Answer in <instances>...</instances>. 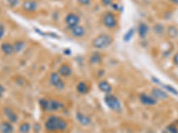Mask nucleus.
Masks as SVG:
<instances>
[{
	"mask_svg": "<svg viewBox=\"0 0 178 133\" xmlns=\"http://www.w3.org/2000/svg\"><path fill=\"white\" fill-rule=\"evenodd\" d=\"M4 35H5V28L2 24L0 23V39L4 37Z\"/></svg>",
	"mask_w": 178,
	"mask_h": 133,
	"instance_id": "c756f323",
	"label": "nucleus"
},
{
	"mask_svg": "<svg viewBox=\"0 0 178 133\" xmlns=\"http://www.w3.org/2000/svg\"><path fill=\"white\" fill-rule=\"evenodd\" d=\"M89 61H90V62L92 63V64H98V63L101 62V55L99 54L98 53H94L93 54L91 55Z\"/></svg>",
	"mask_w": 178,
	"mask_h": 133,
	"instance_id": "4be33fe9",
	"label": "nucleus"
},
{
	"mask_svg": "<svg viewBox=\"0 0 178 133\" xmlns=\"http://www.w3.org/2000/svg\"><path fill=\"white\" fill-rule=\"evenodd\" d=\"M39 104L42 109L45 111H49V112L58 111L63 108V104L62 102L53 99H42L40 100Z\"/></svg>",
	"mask_w": 178,
	"mask_h": 133,
	"instance_id": "f03ea898",
	"label": "nucleus"
},
{
	"mask_svg": "<svg viewBox=\"0 0 178 133\" xmlns=\"http://www.w3.org/2000/svg\"><path fill=\"white\" fill-rule=\"evenodd\" d=\"M138 35L141 38L144 39L147 36L148 32H149V27L146 23L144 22H141V23L138 25Z\"/></svg>",
	"mask_w": 178,
	"mask_h": 133,
	"instance_id": "2eb2a0df",
	"label": "nucleus"
},
{
	"mask_svg": "<svg viewBox=\"0 0 178 133\" xmlns=\"http://www.w3.org/2000/svg\"><path fill=\"white\" fill-rule=\"evenodd\" d=\"M151 96L156 100H166L168 98V95L161 89H159V88H153L151 90Z\"/></svg>",
	"mask_w": 178,
	"mask_h": 133,
	"instance_id": "9d476101",
	"label": "nucleus"
},
{
	"mask_svg": "<svg viewBox=\"0 0 178 133\" xmlns=\"http://www.w3.org/2000/svg\"><path fill=\"white\" fill-rule=\"evenodd\" d=\"M173 61H174V63L176 64V65H177L178 66V53L176 54L174 56V59H173Z\"/></svg>",
	"mask_w": 178,
	"mask_h": 133,
	"instance_id": "2f4dec72",
	"label": "nucleus"
},
{
	"mask_svg": "<svg viewBox=\"0 0 178 133\" xmlns=\"http://www.w3.org/2000/svg\"><path fill=\"white\" fill-rule=\"evenodd\" d=\"M50 84L52 86H54L55 89L57 90H62L64 86H65V84L64 82L62 81L60 75L58 73H52L51 76H50Z\"/></svg>",
	"mask_w": 178,
	"mask_h": 133,
	"instance_id": "39448f33",
	"label": "nucleus"
},
{
	"mask_svg": "<svg viewBox=\"0 0 178 133\" xmlns=\"http://www.w3.org/2000/svg\"><path fill=\"white\" fill-rule=\"evenodd\" d=\"M4 114L6 115V116L7 117L9 123H14L18 121V116L14 113V111L13 109H11L10 108H4Z\"/></svg>",
	"mask_w": 178,
	"mask_h": 133,
	"instance_id": "9b49d317",
	"label": "nucleus"
},
{
	"mask_svg": "<svg viewBox=\"0 0 178 133\" xmlns=\"http://www.w3.org/2000/svg\"><path fill=\"white\" fill-rule=\"evenodd\" d=\"M77 90L79 93L85 94L88 92L89 88H88V85L85 84V82H80V83H78V84H77Z\"/></svg>",
	"mask_w": 178,
	"mask_h": 133,
	"instance_id": "6ab92c4d",
	"label": "nucleus"
},
{
	"mask_svg": "<svg viewBox=\"0 0 178 133\" xmlns=\"http://www.w3.org/2000/svg\"><path fill=\"white\" fill-rule=\"evenodd\" d=\"M101 3L104 6H110L112 4V0H101Z\"/></svg>",
	"mask_w": 178,
	"mask_h": 133,
	"instance_id": "7c9ffc66",
	"label": "nucleus"
},
{
	"mask_svg": "<svg viewBox=\"0 0 178 133\" xmlns=\"http://www.w3.org/2000/svg\"><path fill=\"white\" fill-rule=\"evenodd\" d=\"M102 22H103V25L108 29H114L117 26L116 17L111 13H107L106 14H104Z\"/></svg>",
	"mask_w": 178,
	"mask_h": 133,
	"instance_id": "423d86ee",
	"label": "nucleus"
},
{
	"mask_svg": "<svg viewBox=\"0 0 178 133\" xmlns=\"http://www.w3.org/2000/svg\"><path fill=\"white\" fill-rule=\"evenodd\" d=\"M5 92V88L2 86L1 84H0V97H1V95L3 94V92Z\"/></svg>",
	"mask_w": 178,
	"mask_h": 133,
	"instance_id": "473e14b6",
	"label": "nucleus"
},
{
	"mask_svg": "<svg viewBox=\"0 0 178 133\" xmlns=\"http://www.w3.org/2000/svg\"><path fill=\"white\" fill-rule=\"evenodd\" d=\"M104 101L106 103V105L108 106L109 108H110L113 111H116V112H120L122 109V107H121V103L119 102L118 99L117 98L116 96L112 95V94H109L106 95L105 98H104Z\"/></svg>",
	"mask_w": 178,
	"mask_h": 133,
	"instance_id": "20e7f679",
	"label": "nucleus"
},
{
	"mask_svg": "<svg viewBox=\"0 0 178 133\" xmlns=\"http://www.w3.org/2000/svg\"><path fill=\"white\" fill-rule=\"evenodd\" d=\"M134 32H135V29L132 28V29H130L124 35V41L125 42H128V41H130V39L132 38V37H133V35H134Z\"/></svg>",
	"mask_w": 178,
	"mask_h": 133,
	"instance_id": "b1692460",
	"label": "nucleus"
},
{
	"mask_svg": "<svg viewBox=\"0 0 178 133\" xmlns=\"http://www.w3.org/2000/svg\"><path fill=\"white\" fill-rule=\"evenodd\" d=\"M163 87L166 89V90H168L169 92H171V93L175 94V95H177L178 96V92L175 89V88H173L172 86H170V85H163Z\"/></svg>",
	"mask_w": 178,
	"mask_h": 133,
	"instance_id": "bb28decb",
	"label": "nucleus"
},
{
	"mask_svg": "<svg viewBox=\"0 0 178 133\" xmlns=\"http://www.w3.org/2000/svg\"><path fill=\"white\" fill-rule=\"evenodd\" d=\"M163 133H178V131L176 126L169 125L163 131Z\"/></svg>",
	"mask_w": 178,
	"mask_h": 133,
	"instance_id": "393cba45",
	"label": "nucleus"
},
{
	"mask_svg": "<svg viewBox=\"0 0 178 133\" xmlns=\"http://www.w3.org/2000/svg\"><path fill=\"white\" fill-rule=\"evenodd\" d=\"M139 100L142 104L145 106H153L156 105L157 100L151 95H149L147 93H142L139 95Z\"/></svg>",
	"mask_w": 178,
	"mask_h": 133,
	"instance_id": "6e6552de",
	"label": "nucleus"
},
{
	"mask_svg": "<svg viewBox=\"0 0 178 133\" xmlns=\"http://www.w3.org/2000/svg\"><path fill=\"white\" fill-rule=\"evenodd\" d=\"M168 35L170 38H176L178 37V29L175 26H170L168 29Z\"/></svg>",
	"mask_w": 178,
	"mask_h": 133,
	"instance_id": "aec40b11",
	"label": "nucleus"
},
{
	"mask_svg": "<svg viewBox=\"0 0 178 133\" xmlns=\"http://www.w3.org/2000/svg\"><path fill=\"white\" fill-rule=\"evenodd\" d=\"M173 3H175V4H177L178 5V0H171Z\"/></svg>",
	"mask_w": 178,
	"mask_h": 133,
	"instance_id": "72a5a7b5",
	"label": "nucleus"
},
{
	"mask_svg": "<svg viewBox=\"0 0 178 133\" xmlns=\"http://www.w3.org/2000/svg\"><path fill=\"white\" fill-rule=\"evenodd\" d=\"M76 117H77V120L78 121V123L84 126L89 125V124L91 123V122H92V121H91V118L89 117V116H87V115H84V114L81 113V112H77Z\"/></svg>",
	"mask_w": 178,
	"mask_h": 133,
	"instance_id": "f8f14e48",
	"label": "nucleus"
},
{
	"mask_svg": "<svg viewBox=\"0 0 178 133\" xmlns=\"http://www.w3.org/2000/svg\"><path fill=\"white\" fill-rule=\"evenodd\" d=\"M112 43V37L108 34H101L96 37L92 42V45L96 49H105Z\"/></svg>",
	"mask_w": 178,
	"mask_h": 133,
	"instance_id": "7ed1b4c3",
	"label": "nucleus"
},
{
	"mask_svg": "<svg viewBox=\"0 0 178 133\" xmlns=\"http://www.w3.org/2000/svg\"><path fill=\"white\" fill-rule=\"evenodd\" d=\"M79 21H80V19H79L78 15L76 14H73V13H70L65 18V23L67 25V27L70 29L77 26L79 23Z\"/></svg>",
	"mask_w": 178,
	"mask_h": 133,
	"instance_id": "0eeeda50",
	"label": "nucleus"
},
{
	"mask_svg": "<svg viewBox=\"0 0 178 133\" xmlns=\"http://www.w3.org/2000/svg\"><path fill=\"white\" fill-rule=\"evenodd\" d=\"M25 46V42L23 41H16L15 43L13 45V47H14V53H20L23 49Z\"/></svg>",
	"mask_w": 178,
	"mask_h": 133,
	"instance_id": "412c9836",
	"label": "nucleus"
},
{
	"mask_svg": "<svg viewBox=\"0 0 178 133\" xmlns=\"http://www.w3.org/2000/svg\"><path fill=\"white\" fill-rule=\"evenodd\" d=\"M1 50L2 52L6 55H11L14 53V47L13 45L9 44V43H3L2 45H1Z\"/></svg>",
	"mask_w": 178,
	"mask_h": 133,
	"instance_id": "f3484780",
	"label": "nucleus"
},
{
	"mask_svg": "<svg viewBox=\"0 0 178 133\" xmlns=\"http://www.w3.org/2000/svg\"><path fill=\"white\" fill-rule=\"evenodd\" d=\"M0 132L1 133H13L14 132V127L11 124V123L3 122L0 123Z\"/></svg>",
	"mask_w": 178,
	"mask_h": 133,
	"instance_id": "dca6fc26",
	"label": "nucleus"
},
{
	"mask_svg": "<svg viewBox=\"0 0 178 133\" xmlns=\"http://www.w3.org/2000/svg\"><path fill=\"white\" fill-rule=\"evenodd\" d=\"M58 74H59L61 76L68 77V76H70V75L72 74V69H71V68H70L69 65H67V64H62V66L59 68V69H58Z\"/></svg>",
	"mask_w": 178,
	"mask_h": 133,
	"instance_id": "ddd939ff",
	"label": "nucleus"
},
{
	"mask_svg": "<svg viewBox=\"0 0 178 133\" xmlns=\"http://www.w3.org/2000/svg\"><path fill=\"white\" fill-rule=\"evenodd\" d=\"M22 7L25 12L32 13L35 12L38 8V3L35 0H24Z\"/></svg>",
	"mask_w": 178,
	"mask_h": 133,
	"instance_id": "1a4fd4ad",
	"label": "nucleus"
},
{
	"mask_svg": "<svg viewBox=\"0 0 178 133\" xmlns=\"http://www.w3.org/2000/svg\"><path fill=\"white\" fill-rule=\"evenodd\" d=\"M70 30H71L70 32H71L72 37H82L85 36V29H84L82 26H79V25L74 27V28L71 29Z\"/></svg>",
	"mask_w": 178,
	"mask_h": 133,
	"instance_id": "4468645a",
	"label": "nucleus"
},
{
	"mask_svg": "<svg viewBox=\"0 0 178 133\" xmlns=\"http://www.w3.org/2000/svg\"><path fill=\"white\" fill-rule=\"evenodd\" d=\"M31 131V125L28 123H22L20 128H19V131L20 133H29V131Z\"/></svg>",
	"mask_w": 178,
	"mask_h": 133,
	"instance_id": "5701e85b",
	"label": "nucleus"
},
{
	"mask_svg": "<svg viewBox=\"0 0 178 133\" xmlns=\"http://www.w3.org/2000/svg\"><path fill=\"white\" fill-rule=\"evenodd\" d=\"M6 1L11 7H15L19 5V0H6Z\"/></svg>",
	"mask_w": 178,
	"mask_h": 133,
	"instance_id": "cd10ccee",
	"label": "nucleus"
},
{
	"mask_svg": "<svg viewBox=\"0 0 178 133\" xmlns=\"http://www.w3.org/2000/svg\"><path fill=\"white\" fill-rule=\"evenodd\" d=\"M154 30L157 34L162 35L163 32H164V27H163L161 24H157L154 27Z\"/></svg>",
	"mask_w": 178,
	"mask_h": 133,
	"instance_id": "a878e982",
	"label": "nucleus"
},
{
	"mask_svg": "<svg viewBox=\"0 0 178 133\" xmlns=\"http://www.w3.org/2000/svg\"><path fill=\"white\" fill-rule=\"evenodd\" d=\"M77 2L82 6H88L91 3V0H77Z\"/></svg>",
	"mask_w": 178,
	"mask_h": 133,
	"instance_id": "c85d7f7f",
	"label": "nucleus"
},
{
	"mask_svg": "<svg viewBox=\"0 0 178 133\" xmlns=\"http://www.w3.org/2000/svg\"><path fill=\"white\" fill-rule=\"evenodd\" d=\"M98 87H99V89L101 90V92H105V93H109V92H111V86H110V84L107 83L106 81H101L99 83V84H98Z\"/></svg>",
	"mask_w": 178,
	"mask_h": 133,
	"instance_id": "a211bd4d",
	"label": "nucleus"
},
{
	"mask_svg": "<svg viewBox=\"0 0 178 133\" xmlns=\"http://www.w3.org/2000/svg\"><path fill=\"white\" fill-rule=\"evenodd\" d=\"M68 127V123L62 117L53 115L47 119L45 123V128L49 132H54L58 131H64Z\"/></svg>",
	"mask_w": 178,
	"mask_h": 133,
	"instance_id": "f257e3e1",
	"label": "nucleus"
}]
</instances>
